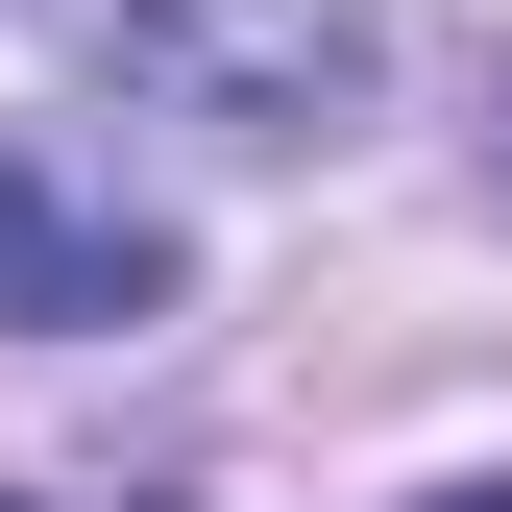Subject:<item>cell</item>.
<instances>
[{"label":"cell","mask_w":512,"mask_h":512,"mask_svg":"<svg viewBox=\"0 0 512 512\" xmlns=\"http://www.w3.org/2000/svg\"><path fill=\"white\" fill-rule=\"evenodd\" d=\"M74 25L171 122H220V147H317V122L391 74V0H74Z\"/></svg>","instance_id":"1"},{"label":"cell","mask_w":512,"mask_h":512,"mask_svg":"<svg viewBox=\"0 0 512 512\" xmlns=\"http://www.w3.org/2000/svg\"><path fill=\"white\" fill-rule=\"evenodd\" d=\"M122 317H171V220L0 147V342H122Z\"/></svg>","instance_id":"2"},{"label":"cell","mask_w":512,"mask_h":512,"mask_svg":"<svg viewBox=\"0 0 512 512\" xmlns=\"http://www.w3.org/2000/svg\"><path fill=\"white\" fill-rule=\"evenodd\" d=\"M415 512H512V464H488V488H415Z\"/></svg>","instance_id":"3"}]
</instances>
